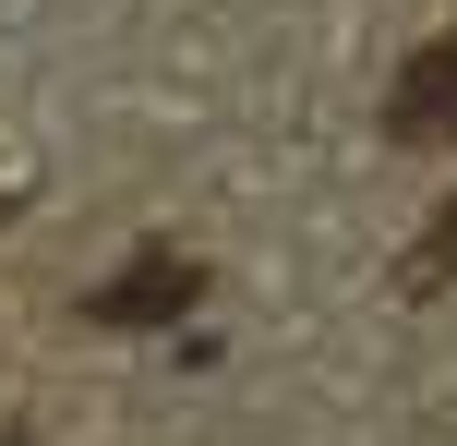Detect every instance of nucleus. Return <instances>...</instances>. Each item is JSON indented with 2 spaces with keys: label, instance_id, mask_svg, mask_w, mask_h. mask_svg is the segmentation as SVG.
I'll return each mask as SVG.
<instances>
[{
  "label": "nucleus",
  "instance_id": "obj_1",
  "mask_svg": "<svg viewBox=\"0 0 457 446\" xmlns=\"http://www.w3.org/2000/svg\"><path fill=\"white\" fill-rule=\"evenodd\" d=\"M193 302H205V265H193V254H133V265H120V278H96V326H169V314H193Z\"/></svg>",
  "mask_w": 457,
  "mask_h": 446
},
{
  "label": "nucleus",
  "instance_id": "obj_2",
  "mask_svg": "<svg viewBox=\"0 0 457 446\" xmlns=\"http://www.w3.org/2000/svg\"><path fill=\"white\" fill-rule=\"evenodd\" d=\"M386 121L410 145H457V37H434L410 72H397V97H386Z\"/></svg>",
  "mask_w": 457,
  "mask_h": 446
}]
</instances>
